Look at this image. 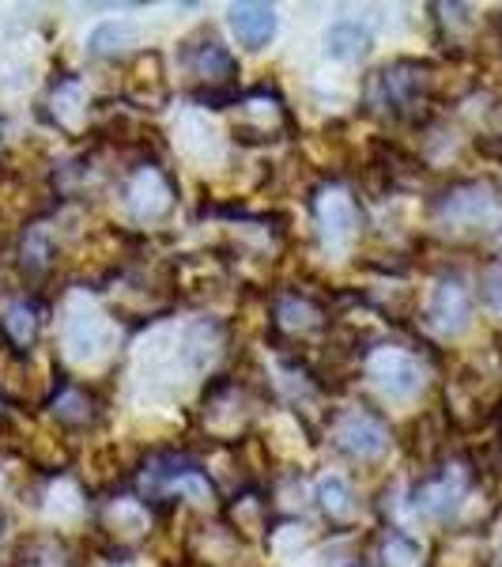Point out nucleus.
<instances>
[{"instance_id": "obj_12", "label": "nucleus", "mask_w": 502, "mask_h": 567, "mask_svg": "<svg viewBox=\"0 0 502 567\" xmlns=\"http://www.w3.org/2000/svg\"><path fill=\"white\" fill-rule=\"evenodd\" d=\"M106 341V322L95 310H80L69 322V349L72 355H95Z\"/></svg>"}, {"instance_id": "obj_9", "label": "nucleus", "mask_w": 502, "mask_h": 567, "mask_svg": "<svg viewBox=\"0 0 502 567\" xmlns=\"http://www.w3.org/2000/svg\"><path fill=\"white\" fill-rule=\"evenodd\" d=\"M129 205L140 219H159L170 208V186L155 167H144L129 186Z\"/></svg>"}, {"instance_id": "obj_18", "label": "nucleus", "mask_w": 502, "mask_h": 567, "mask_svg": "<svg viewBox=\"0 0 502 567\" xmlns=\"http://www.w3.org/2000/svg\"><path fill=\"white\" fill-rule=\"evenodd\" d=\"M314 318H317V310L310 303H284L280 307V322H284L287 329H306Z\"/></svg>"}, {"instance_id": "obj_5", "label": "nucleus", "mask_w": 502, "mask_h": 567, "mask_svg": "<svg viewBox=\"0 0 502 567\" xmlns=\"http://www.w3.org/2000/svg\"><path fill=\"white\" fill-rule=\"evenodd\" d=\"M469 291L458 280H442L435 288L431 303H427V322H431L438 333H458V329L469 326Z\"/></svg>"}, {"instance_id": "obj_14", "label": "nucleus", "mask_w": 502, "mask_h": 567, "mask_svg": "<svg viewBox=\"0 0 502 567\" xmlns=\"http://www.w3.org/2000/svg\"><path fill=\"white\" fill-rule=\"evenodd\" d=\"M317 499H322V507H325L328 518H352L355 515L352 488L341 477H325L322 484H317Z\"/></svg>"}, {"instance_id": "obj_17", "label": "nucleus", "mask_w": 502, "mask_h": 567, "mask_svg": "<svg viewBox=\"0 0 502 567\" xmlns=\"http://www.w3.org/2000/svg\"><path fill=\"white\" fill-rule=\"evenodd\" d=\"M23 261L31 265V269H42V265L50 261V239H45L42 227H34V231L23 239Z\"/></svg>"}, {"instance_id": "obj_13", "label": "nucleus", "mask_w": 502, "mask_h": 567, "mask_svg": "<svg viewBox=\"0 0 502 567\" xmlns=\"http://www.w3.org/2000/svg\"><path fill=\"white\" fill-rule=\"evenodd\" d=\"M133 42H136V27H133V23H125V20H106V23H98L95 31H91L87 50L95 53V58H109V53L129 50Z\"/></svg>"}, {"instance_id": "obj_8", "label": "nucleus", "mask_w": 502, "mask_h": 567, "mask_svg": "<svg viewBox=\"0 0 502 567\" xmlns=\"http://www.w3.org/2000/svg\"><path fill=\"white\" fill-rule=\"evenodd\" d=\"M317 224H322L328 243H348L355 224H359V213H355V200L341 189H328V194L317 200Z\"/></svg>"}, {"instance_id": "obj_19", "label": "nucleus", "mask_w": 502, "mask_h": 567, "mask_svg": "<svg viewBox=\"0 0 502 567\" xmlns=\"http://www.w3.org/2000/svg\"><path fill=\"white\" fill-rule=\"evenodd\" d=\"M483 299L495 310H502V272H488L483 277Z\"/></svg>"}, {"instance_id": "obj_6", "label": "nucleus", "mask_w": 502, "mask_h": 567, "mask_svg": "<svg viewBox=\"0 0 502 567\" xmlns=\"http://www.w3.org/2000/svg\"><path fill=\"white\" fill-rule=\"evenodd\" d=\"M442 216L458 219V224H488V219L502 216V205H499L495 189L464 186V189H458V194H450L442 200Z\"/></svg>"}, {"instance_id": "obj_4", "label": "nucleus", "mask_w": 502, "mask_h": 567, "mask_svg": "<svg viewBox=\"0 0 502 567\" xmlns=\"http://www.w3.org/2000/svg\"><path fill=\"white\" fill-rule=\"evenodd\" d=\"M370 379L378 382L381 393H389V398H408V393H416L419 382H423L419 379V363L397 349H386V352L374 355Z\"/></svg>"}, {"instance_id": "obj_11", "label": "nucleus", "mask_w": 502, "mask_h": 567, "mask_svg": "<svg viewBox=\"0 0 502 567\" xmlns=\"http://www.w3.org/2000/svg\"><path fill=\"white\" fill-rule=\"evenodd\" d=\"M189 65H194L197 76L212 80V84H219V80L239 76V61H234L231 50H227L223 42H216V39H208L205 45H197V53L189 58Z\"/></svg>"}, {"instance_id": "obj_10", "label": "nucleus", "mask_w": 502, "mask_h": 567, "mask_svg": "<svg viewBox=\"0 0 502 567\" xmlns=\"http://www.w3.org/2000/svg\"><path fill=\"white\" fill-rule=\"evenodd\" d=\"M370 45V31L359 20H336L325 31V53L336 61H355L363 58Z\"/></svg>"}, {"instance_id": "obj_3", "label": "nucleus", "mask_w": 502, "mask_h": 567, "mask_svg": "<svg viewBox=\"0 0 502 567\" xmlns=\"http://www.w3.org/2000/svg\"><path fill=\"white\" fill-rule=\"evenodd\" d=\"M336 443L352 454V458H378L389 446V432L381 420H374L370 413H348L336 424Z\"/></svg>"}, {"instance_id": "obj_2", "label": "nucleus", "mask_w": 502, "mask_h": 567, "mask_svg": "<svg viewBox=\"0 0 502 567\" xmlns=\"http://www.w3.org/2000/svg\"><path fill=\"white\" fill-rule=\"evenodd\" d=\"M464 492H469V473L461 465H446L416 488V511L427 518H446L464 499Z\"/></svg>"}, {"instance_id": "obj_1", "label": "nucleus", "mask_w": 502, "mask_h": 567, "mask_svg": "<svg viewBox=\"0 0 502 567\" xmlns=\"http://www.w3.org/2000/svg\"><path fill=\"white\" fill-rule=\"evenodd\" d=\"M419 95H423V76H419V65H412V61H400L394 69H381L370 84V103L394 110V114L416 106Z\"/></svg>"}, {"instance_id": "obj_7", "label": "nucleus", "mask_w": 502, "mask_h": 567, "mask_svg": "<svg viewBox=\"0 0 502 567\" xmlns=\"http://www.w3.org/2000/svg\"><path fill=\"white\" fill-rule=\"evenodd\" d=\"M231 31L239 34L245 50H264L276 34V8L272 4H234Z\"/></svg>"}, {"instance_id": "obj_16", "label": "nucleus", "mask_w": 502, "mask_h": 567, "mask_svg": "<svg viewBox=\"0 0 502 567\" xmlns=\"http://www.w3.org/2000/svg\"><path fill=\"white\" fill-rule=\"evenodd\" d=\"M4 326H8V333H12L15 341L27 344L34 337V310L31 307H12V310H8V318H4Z\"/></svg>"}, {"instance_id": "obj_15", "label": "nucleus", "mask_w": 502, "mask_h": 567, "mask_svg": "<svg viewBox=\"0 0 502 567\" xmlns=\"http://www.w3.org/2000/svg\"><path fill=\"white\" fill-rule=\"evenodd\" d=\"M419 556H423L419 545L408 534H400V529H394V534L386 537V545H381V564L386 567H416Z\"/></svg>"}]
</instances>
